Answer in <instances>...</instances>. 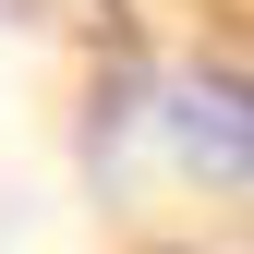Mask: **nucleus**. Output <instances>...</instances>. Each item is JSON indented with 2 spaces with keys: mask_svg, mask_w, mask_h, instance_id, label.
I'll list each match as a JSON object with an SVG mask.
<instances>
[{
  "mask_svg": "<svg viewBox=\"0 0 254 254\" xmlns=\"http://www.w3.org/2000/svg\"><path fill=\"white\" fill-rule=\"evenodd\" d=\"M157 121H170V145L194 157L206 182L254 194V85L242 73H182L170 97H157Z\"/></svg>",
  "mask_w": 254,
  "mask_h": 254,
  "instance_id": "nucleus-1",
  "label": "nucleus"
}]
</instances>
